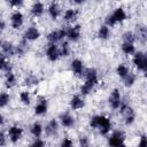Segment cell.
I'll return each instance as SVG.
<instances>
[{"mask_svg": "<svg viewBox=\"0 0 147 147\" xmlns=\"http://www.w3.org/2000/svg\"><path fill=\"white\" fill-rule=\"evenodd\" d=\"M83 75L86 77V83L82 86L80 91L83 94H87L92 87L98 83V78H96V71L94 69H87L85 71H83Z\"/></svg>", "mask_w": 147, "mask_h": 147, "instance_id": "cell-1", "label": "cell"}, {"mask_svg": "<svg viewBox=\"0 0 147 147\" xmlns=\"http://www.w3.org/2000/svg\"><path fill=\"white\" fill-rule=\"evenodd\" d=\"M64 36H67V31L65 30H57V31H53L52 33H49L47 38L52 44H55L56 41L61 40Z\"/></svg>", "mask_w": 147, "mask_h": 147, "instance_id": "cell-2", "label": "cell"}, {"mask_svg": "<svg viewBox=\"0 0 147 147\" xmlns=\"http://www.w3.org/2000/svg\"><path fill=\"white\" fill-rule=\"evenodd\" d=\"M133 63L136 64V67H137L138 69L144 70L145 64H146V54H144V53H137V54L134 55Z\"/></svg>", "mask_w": 147, "mask_h": 147, "instance_id": "cell-3", "label": "cell"}, {"mask_svg": "<svg viewBox=\"0 0 147 147\" xmlns=\"http://www.w3.org/2000/svg\"><path fill=\"white\" fill-rule=\"evenodd\" d=\"M109 103L115 109H117L121 106V95H119L118 90H114L113 91V93L110 94V98H109Z\"/></svg>", "mask_w": 147, "mask_h": 147, "instance_id": "cell-4", "label": "cell"}, {"mask_svg": "<svg viewBox=\"0 0 147 147\" xmlns=\"http://www.w3.org/2000/svg\"><path fill=\"white\" fill-rule=\"evenodd\" d=\"M8 136H9V138L13 142H16L22 136V129L18 127V126H11L8 130Z\"/></svg>", "mask_w": 147, "mask_h": 147, "instance_id": "cell-5", "label": "cell"}, {"mask_svg": "<svg viewBox=\"0 0 147 147\" xmlns=\"http://www.w3.org/2000/svg\"><path fill=\"white\" fill-rule=\"evenodd\" d=\"M99 130L102 134H106L108 133V131L110 130V122L107 117H103V116H100V122H99Z\"/></svg>", "mask_w": 147, "mask_h": 147, "instance_id": "cell-6", "label": "cell"}, {"mask_svg": "<svg viewBox=\"0 0 147 147\" xmlns=\"http://www.w3.org/2000/svg\"><path fill=\"white\" fill-rule=\"evenodd\" d=\"M10 21H11V26H13L14 29H18V28L22 25V23H23V15H22L21 13L16 11V13H14V14L11 15Z\"/></svg>", "mask_w": 147, "mask_h": 147, "instance_id": "cell-7", "label": "cell"}, {"mask_svg": "<svg viewBox=\"0 0 147 147\" xmlns=\"http://www.w3.org/2000/svg\"><path fill=\"white\" fill-rule=\"evenodd\" d=\"M46 53H47V57H48L51 61H56L57 57H59V55H60V52L57 51L55 44L49 45V47L47 48V52H46Z\"/></svg>", "mask_w": 147, "mask_h": 147, "instance_id": "cell-8", "label": "cell"}, {"mask_svg": "<svg viewBox=\"0 0 147 147\" xmlns=\"http://www.w3.org/2000/svg\"><path fill=\"white\" fill-rule=\"evenodd\" d=\"M67 36H68V38H69L70 40L76 41V40L79 38V36H80V26H79V25H76V26L69 29V30L67 31Z\"/></svg>", "mask_w": 147, "mask_h": 147, "instance_id": "cell-9", "label": "cell"}, {"mask_svg": "<svg viewBox=\"0 0 147 147\" xmlns=\"http://www.w3.org/2000/svg\"><path fill=\"white\" fill-rule=\"evenodd\" d=\"M39 36H40V32L36 28H30L24 33V38L28 40H36L39 38Z\"/></svg>", "mask_w": 147, "mask_h": 147, "instance_id": "cell-10", "label": "cell"}, {"mask_svg": "<svg viewBox=\"0 0 147 147\" xmlns=\"http://www.w3.org/2000/svg\"><path fill=\"white\" fill-rule=\"evenodd\" d=\"M45 131H46V134H47V136H53V134H55L56 131H57V122H56L55 119H52V121L47 124Z\"/></svg>", "mask_w": 147, "mask_h": 147, "instance_id": "cell-11", "label": "cell"}, {"mask_svg": "<svg viewBox=\"0 0 147 147\" xmlns=\"http://www.w3.org/2000/svg\"><path fill=\"white\" fill-rule=\"evenodd\" d=\"M137 37L141 42H145L147 40V28L142 25H137Z\"/></svg>", "mask_w": 147, "mask_h": 147, "instance_id": "cell-12", "label": "cell"}, {"mask_svg": "<svg viewBox=\"0 0 147 147\" xmlns=\"http://www.w3.org/2000/svg\"><path fill=\"white\" fill-rule=\"evenodd\" d=\"M1 48H2V52L5 55H13L15 53V49L13 47L11 44H9L8 41H3L1 44Z\"/></svg>", "mask_w": 147, "mask_h": 147, "instance_id": "cell-13", "label": "cell"}, {"mask_svg": "<svg viewBox=\"0 0 147 147\" xmlns=\"http://www.w3.org/2000/svg\"><path fill=\"white\" fill-rule=\"evenodd\" d=\"M71 69H72V71H74L75 74H77V75L83 74V63H82V61H79V60H74V61L71 62Z\"/></svg>", "mask_w": 147, "mask_h": 147, "instance_id": "cell-14", "label": "cell"}, {"mask_svg": "<svg viewBox=\"0 0 147 147\" xmlns=\"http://www.w3.org/2000/svg\"><path fill=\"white\" fill-rule=\"evenodd\" d=\"M46 111H47V102H46L45 100H41V101L36 106L34 113H36L37 115H42V114H45Z\"/></svg>", "mask_w": 147, "mask_h": 147, "instance_id": "cell-15", "label": "cell"}, {"mask_svg": "<svg viewBox=\"0 0 147 147\" xmlns=\"http://www.w3.org/2000/svg\"><path fill=\"white\" fill-rule=\"evenodd\" d=\"M70 106H71L72 109H79V108H82V107L84 106V101H83L79 96L75 95V96L71 99V101H70Z\"/></svg>", "mask_w": 147, "mask_h": 147, "instance_id": "cell-16", "label": "cell"}, {"mask_svg": "<svg viewBox=\"0 0 147 147\" xmlns=\"http://www.w3.org/2000/svg\"><path fill=\"white\" fill-rule=\"evenodd\" d=\"M60 118H61V123H62L63 126L69 127V126H71L74 124V118L69 114H62Z\"/></svg>", "mask_w": 147, "mask_h": 147, "instance_id": "cell-17", "label": "cell"}, {"mask_svg": "<svg viewBox=\"0 0 147 147\" xmlns=\"http://www.w3.org/2000/svg\"><path fill=\"white\" fill-rule=\"evenodd\" d=\"M31 11H32V14H33L34 16H40V15L44 13V6H42V3H40V2L34 3V5L32 6Z\"/></svg>", "mask_w": 147, "mask_h": 147, "instance_id": "cell-18", "label": "cell"}, {"mask_svg": "<svg viewBox=\"0 0 147 147\" xmlns=\"http://www.w3.org/2000/svg\"><path fill=\"white\" fill-rule=\"evenodd\" d=\"M48 13H49V15L55 20V18L59 16V14H60V8H59V6H57L56 3H52V5L49 6V8H48Z\"/></svg>", "mask_w": 147, "mask_h": 147, "instance_id": "cell-19", "label": "cell"}, {"mask_svg": "<svg viewBox=\"0 0 147 147\" xmlns=\"http://www.w3.org/2000/svg\"><path fill=\"white\" fill-rule=\"evenodd\" d=\"M114 17H115V20L117 21V22H122V21H124L125 20V17H126V15H125V13H124V10L122 9V8H117L115 11H114Z\"/></svg>", "mask_w": 147, "mask_h": 147, "instance_id": "cell-20", "label": "cell"}, {"mask_svg": "<svg viewBox=\"0 0 147 147\" xmlns=\"http://www.w3.org/2000/svg\"><path fill=\"white\" fill-rule=\"evenodd\" d=\"M15 83H16V78H15L14 74L8 71L7 75H6V86L7 87H13L15 85Z\"/></svg>", "mask_w": 147, "mask_h": 147, "instance_id": "cell-21", "label": "cell"}, {"mask_svg": "<svg viewBox=\"0 0 147 147\" xmlns=\"http://www.w3.org/2000/svg\"><path fill=\"white\" fill-rule=\"evenodd\" d=\"M41 132H42L41 125H40L39 123H34V124L32 125V127H31V133H32L36 138H39L40 134H41Z\"/></svg>", "mask_w": 147, "mask_h": 147, "instance_id": "cell-22", "label": "cell"}, {"mask_svg": "<svg viewBox=\"0 0 147 147\" xmlns=\"http://www.w3.org/2000/svg\"><path fill=\"white\" fill-rule=\"evenodd\" d=\"M76 16H77V13L72 9H68L65 13H64V20L67 22H72L76 20Z\"/></svg>", "mask_w": 147, "mask_h": 147, "instance_id": "cell-23", "label": "cell"}, {"mask_svg": "<svg viewBox=\"0 0 147 147\" xmlns=\"http://www.w3.org/2000/svg\"><path fill=\"white\" fill-rule=\"evenodd\" d=\"M121 114L126 118V117H129V116H132V115H133V110H132V108H131V107H129V106L124 105V106H122V107H121Z\"/></svg>", "mask_w": 147, "mask_h": 147, "instance_id": "cell-24", "label": "cell"}, {"mask_svg": "<svg viewBox=\"0 0 147 147\" xmlns=\"http://www.w3.org/2000/svg\"><path fill=\"white\" fill-rule=\"evenodd\" d=\"M122 49L125 54H132L134 53V46L131 42H124L122 46Z\"/></svg>", "mask_w": 147, "mask_h": 147, "instance_id": "cell-25", "label": "cell"}, {"mask_svg": "<svg viewBox=\"0 0 147 147\" xmlns=\"http://www.w3.org/2000/svg\"><path fill=\"white\" fill-rule=\"evenodd\" d=\"M108 37H109V29H108L106 25L101 26L100 30H99V38H101V39H107Z\"/></svg>", "mask_w": 147, "mask_h": 147, "instance_id": "cell-26", "label": "cell"}, {"mask_svg": "<svg viewBox=\"0 0 147 147\" xmlns=\"http://www.w3.org/2000/svg\"><path fill=\"white\" fill-rule=\"evenodd\" d=\"M134 80H136V76L133 75V74H127L125 77H124V83H125V86H131V85H133V83H134Z\"/></svg>", "mask_w": 147, "mask_h": 147, "instance_id": "cell-27", "label": "cell"}, {"mask_svg": "<svg viewBox=\"0 0 147 147\" xmlns=\"http://www.w3.org/2000/svg\"><path fill=\"white\" fill-rule=\"evenodd\" d=\"M117 74L121 76V77H125L127 74H129V70H127V68L124 65V64H119L118 67H117Z\"/></svg>", "mask_w": 147, "mask_h": 147, "instance_id": "cell-28", "label": "cell"}, {"mask_svg": "<svg viewBox=\"0 0 147 147\" xmlns=\"http://www.w3.org/2000/svg\"><path fill=\"white\" fill-rule=\"evenodd\" d=\"M123 141H124V139L111 136V138L109 139V145H111V146H119V145H123Z\"/></svg>", "mask_w": 147, "mask_h": 147, "instance_id": "cell-29", "label": "cell"}, {"mask_svg": "<svg viewBox=\"0 0 147 147\" xmlns=\"http://www.w3.org/2000/svg\"><path fill=\"white\" fill-rule=\"evenodd\" d=\"M123 39H124V42H133L134 41V34L132 33V32H130V31H127V32H125L124 34H123Z\"/></svg>", "mask_w": 147, "mask_h": 147, "instance_id": "cell-30", "label": "cell"}, {"mask_svg": "<svg viewBox=\"0 0 147 147\" xmlns=\"http://www.w3.org/2000/svg\"><path fill=\"white\" fill-rule=\"evenodd\" d=\"M38 84V78L33 75H30L29 77L25 78V85H34Z\"/></svg>", "mask_w": 147, "mask_h": 147, "instance_id": "cell-31", "label": "cell"}, {"mask_svg": "<svg viewBox=\"0 0 147 147\" xmlns=\"http://www.w3.org/2000/svg\"><path fill=\"white\" fill-rule=\"evenodd\" d=\"M1 69H2V70H6L7 72L10 71V65H9V63L6 61L5 54H2V56H1Z\"/></svg>", "mask_w": 147, "mask_h": 147, "instance_id": "cell-32", "label": "cell"}, {"mask_svg": "<svg viewBox=\"0 0 147 147\" xmlns=\"http://www.w3.org/2000/svg\"><path fill=\"white\" fill-rule=\"evenodd\" d=\"M21 101L24 103V105H29L30 103V95H29V92H22L21 95Z\"/></svg>", "mask_w": 147, "mask_h": 147, "instance_id": "cell-33", "label": "cell"}, {"mask_svg": "<svg viewBox=\"0 0 147 147\" xmlns=\"http://www.w3.org/2000/svg\"><path fill=\"white\" fill-rule=\"evenodd\" d=\"M8 102H9V95L7 93H2L1 96H0V106L1 107H5Z\"/></svg>", "mask_w": 147, "mask_h": 147, "instance_id": "cell-34", "label": "cell"}, {"mask_svg": "<svg viewBox=\"0 0 147 147\" xmlns=\"http://www.w3.org/2000/svg\"><path fill=\"white\" fill-rule=\"evenodd\" d=\"M60 55H62V56H68L69 55V46H68L67 42H64L62 45L61 51H60Z\"/></svg>", "mask_w": 147, "mask_h": 147, "instance_id": "cell-35", "label": "cell"}, {"mask_svg": "<svg viewBox=\"0 0 147 147\" xmlns=\"http://www.w3.org/2000/svg\"><path fill=\"white\" fill-rule=\"evenodd\" d=\"M117 21L115 20V17H114V15H109L107 18H106V23L108 24V25H110V26H113L115 23H116Z\"/></svg>", "mask_w": 147, "mask_h": 147, "instance_id": "cell-36", "label": "cell"}, {"mask_svg": "<svg viewBox=\"0 0 147 147\" xmlns=\"http://www.w3.org/2000/svg\"><path fill=\"white\" fill-rule=\"evenodd\" d=\"M139 146H140V147H146V146H147V137H146V136H141Z\"/></svg>", "mask_w": 147, "mask_h": 147, "instance_id": "cell-37", "label": "cell"}, {"mask_svg": "<svg viewBox=\"0 0 147 147\" xmlns=\"http://www.w3.org/2000/svg\"><path fill=\"white\" fill-rule=\"evenodd\" d=\"M11 6H20L22 3V0H8Z\"/></svg>", "mask_w": 147, "mask_h": 147, "instance_id": "cell-38", "label": "cell"}, {"mask_svg": "<svg viewBox=\"0 0 147 147\" xmlns=\"http://www.w3.org/2000/svg\"><path fill=\"white\" fill-rule=\"evenodd\" d=\"M133 121H134V115L129 116V117H126V118H125V123H126V124H132V123H133Z\"/></svg>", "mask_w": 147, "mask_h": 147, "instance_id": "cell-39", "label": "cell"}, {"mask_svg": "<svg viewBox=\"0 0 147 147\" xmlns=\"http://www.w3.org/2000/svg\"><path fill=\"white\" fill-rule=\"evenodd\" d=\"M79 142H80L82 146H87V145H88V141H87V139H86L85 137H84V138H80V141H79Z\"/></svg>", "mask_w": 147, "mask_h": 147, "instance_id": "cell-40", "label": "cell"}, {"mask_svg": "<svg viewBox=\"0 0 147 147\" xmlns=\"http://www.w3.org/2000/svg\"><path fill=\"white\" fill-rule=\"evenodd\" d=\"M62 146H71L72 145V142L70 141V140H68V139H65V140H63L62 141V144H61Z\"/></svg>", "mask_w": 147, "mask_h": 147, "instance_id": "cell-41", "label": "cell"}, {"mask_svg": "<svg viewBox=\"0 0 147 147\" xmlns=\"http://www.w3.org/2000/svg\"><path fill=\"white\" fill-rule=\"evenodd\" d=\"M0 145H1V146L5 145V137H3V133H2V132L0 133Z\"/></svg>", "mask_w": 147, "mask_h": 147, "instance_id": "cell-42", "label": "cell"}, {"mask_svg": "<svg viewBox=\"0 0 147 147\" xmlns=\"http://www.w3.org/2000/svg\"><path fill=\"white\" fill-rule=\"evenodd\" d=\"M32 146H44V142L40 141V140H36V141L32 144Z\"/></svg>", "mask_w": 147, "mask_h": 147, "instance_id": "cell-43", "label": "cell"}, {"mask_svg": "<svg viewBox=\"0 0 147 147\" xmlns=\"http://www.w3.org/2000/svg\"><path fill=\"white\" fill-rule=\"evenodd\" d=\"M144 71H145V76L147 77V54H146V64H145V68H144Z\"/></svg>", "mask_w": 147, "mask_h": 147, "instance_id": "cell-44", "label": "cell"}, {"mask_svg": "<svg viewBox=\"0 0 147 147\" xmlns=\"http://www.w3.org/2000/svg\"><path fill=\"white\" fill-rule=\"evenodd\" d=\"M74 1H75L76 3H83V2L85 1V0H74Z\"/></svg>", "mask_w": 147, "mask_h": 147, "instance_id": "cell-45", "label": "cell"}, {"mask_svg": "<svg viewBox=\"0 0 147 147\" xmlns=\"http://www.w3.org/2000/svg\"><path fill=\"white\" fill-rule=\"evenodd\" d=\"M1 29H5V23L3 22H1Z\"/></svg>", "mask_w": 147, "mask_h": 147, "instance_id": "cell-46", "label": "cell"}]
</instances>
